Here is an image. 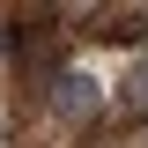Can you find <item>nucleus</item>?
<instances>
[{
  "instance_id": "f03ea898",
  "label": "nucleus",
  "mask_w": 148,
  "mask_h": 148,
  "mask_svg": "<svg viewBox=\"0 0 148 148\" xmlns=\"http://www.w3.org/2000/svg\"><path fill=\"white\" fill-rule=\"evenodd\" d=\"M119 111H126V119H148V59L126 74V96H119Z\"/></svg>"
},
{
  "instance_id": "7ed1b4c3",
  "label": "nucleus",
  "mask_w": 148,
  "mask_h": 148,
  "mask_svg": "<svg viewBox=\"0 0 148 148\" xmlns=\"http://www.w3.org/2000/svg\"><path fill=\"white\" fill-rule=\"evenodd\" d=\"M141 59H148V52H141Z\"/></svg>"
},
{
  "instance_id": "f257e3e1",
  "label": "nucleus",
  "mask_w": 148,
  "mask_h": 148,
  "mask_svg": "<svg viewBox=\"0 0 148 148\" xmlns=\"http://www.w3.org/2000/svg\"><path fill=\"white\" fill-rule=\"evenodd\" d=\"M45 111H52L59 126H89L96 111H104V82L82 74V67H67V74L52 82V96H45Z\"/></svg>"
}]
</instances>
